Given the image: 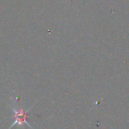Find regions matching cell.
<instances>
[{"label":"cell","mask_w":129,"mask_h":129,"mask_svg":"<svg viewBox=\"0 0 129 129\" xmlns=\"http://www.w3.org/2000/svg\"><path fill=\"white\" fill-rule=\"evenodd\" d=\"M14 111V117H15V122L13 123V125H16V124H19V125H23V124H26V125H29L28 123L27 122V111H24L22 109L20 110H13Z\"/></svg>","instance_id":"cell-1"}]
</instances>
